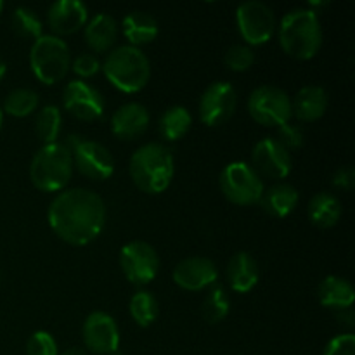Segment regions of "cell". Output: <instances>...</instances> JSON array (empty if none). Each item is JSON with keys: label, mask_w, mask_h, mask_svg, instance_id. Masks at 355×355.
Returning <instances> with one entry per match:
<instances>
[{"label": "cell", "mask_w": 355, "mask_h": 355, "mask_svg": "<svg viewBox=\"0 0 355 355\" xmlns=\"http://www.w3.org/2000/svg\"><path fill=\"white\" fill-rule=\"evenodd\" d=\"M149 120L148 107L139 103H127L111 116V132L121 141H132L146 134Z\"/></svg>", "instance_id": "cell-18"}, {"label": "cell", "mask_w": 355, "mask_h": 355, "mask_svg": "<svg viewBox=\"0 0 355 355\" xmlns=\"http://www.w3.org/2000/svg\"><path fill=\"white\" fill-rule=\"evenodd\" d=\"M2 123H3V111L2 107H0V130H2Z\"/></svg>", "instance_id": "cell-41"}, {"label": "cell", "mask_w": 355, "mask_h": 355, "mask_svg": "<svg viewBox=\"0 0 355 355\" xmlns=\"http://www.w3.org/2000/svg\"><path fill=\"white\" fill-rule=\"evenodd\" d=\"M120 267L128 283L144 286L158 276L159 255L149 243L130 241L121 248Z\"/></svg>", "instance_id": "cell-11"}, {"label": "cell", "mask_w": 355, "mask_h": 355, "mask_svg": "<svg viewBox=\"0 0 355 355\" xmlns=\"http://www.w3.org/2000/svg\"><path fill=\"white\" fill-rule=\"evenodd\" d=\"M318 297L322 307L333 311L352 309L355 300L354 286L340 276H326L318 286Z\"/></svg>", "instance_id": "cell-22"}, {"label": "cell", "mask_w": 355, "mask_h": 355, "mask_svg": "<svg viewBox=\"0 0 355 355\" xmlns=\"http://www.w3.org/2000/svg\"><path fill=\"white\" fill-rule=\"evenodd\" d=\"M73 158L62 142L45 144L38 149L30 163L31 184L42 193L64 191L73 175Z\"/></svg>", "instance_id": "cell-5"}, {"label": "cell", "mask_w": 355, "mask_h": 355, "mask_svg": "<svg viewBox=\"0 0 355 355\" xmlns=\"http://www.w3.org/2000/svg\"><path fill=\"white\" fill-rule=\"evenodd\" d=\"M89 9L80 0H58L47 10V23L54 37H68L85 28Z\"/></svg>", "instance_id": "cell-17"}, {"label": "cell", "mask_w": 355, "mask_h": 355, "mask_svg": "<svg viewBox=\"0 0 355 355\" xmlns=\"http://www.w3.org/2000/svg\"><path fill=\"white\" fill-rule=\"evenodd\" d=\"M101 69L107 82L125 94L141 92L151 78L148 55L132 45H120L107 52Z\"/></svg>", "instance_id": "cell-4"}, {"label": "cell", "mask_w": 355, "mask_h": 355, "mask_svg": "<svg viewBox=\"0 0 355 355\" xmlns=\"http://www.w3.org/2000/svg\"><path fill=\"white\" fill-rule=\"evenodd\" d=\"M6 73H7V64L2 61V59H0V82H2V80H3Z\"/></svg>", "instance_id": "cell-40"}, {"label": "cell", "mask_w": 355, "mask_h": 355, "mask_svg": "<svg viewBox=\"0 0 355 355\" xmlns=\"http://www.w3.org/2000/svg\"><path fill=\"white\" fill-rule=\"evenodd\" d=\"M238 94L229 82H215L207 87L200 99V120L207 127H218L234 114Z\"/></svg>", "instance_id": "cell-12"}, {"label": "cell", "mask_w": 355, "mask_h": 355, "mask_svg": "<svg viewBox=\"0 0 355 355\" xmlns=\"http://www.w3.org/2000/svg\"><path fill=\"white\" fill-rule=\"evenodd\" d=\"M128 312H130L135 324L141 326V328H148V326H151L153 322L158 319V314H159L158 300H156L149 291L141 290L130 298Z\"/></svg>", "instance_id": "cell-28"}, {"label": "cell", "mask_w": 355, "mask_h": 355, "mask_svg": "<svg viewBox=\"0 0 355 355\" xmlns=\"http://www.w3.org/2000/svg\"><path fill=\"white\" fill-rule=\"evenodd\" d=\"M229 311H231V300H229L227 291L224 290V286L215 283L214 286L208 288L207 298H205L203 307H201L203 318L210 324H217L227 318Z\"/></svg>", "instance_id": "cell-29"}, {"label": "cell", "mask_w": 355, "mask_h": 355, "mask_svg": "<svg viewBox=\"0 0 355 355\" xmlns=\"http://www.w3.org/2000/svg\"><path fill=\"white\" fill-rule=\"evenodd\" d=\"M309 220L319 229L335 227L342 217V203L335 194L318 193L307 207Z\"/></svg>", "instance_id": "cell-25"}, {"label": "cell", "mask_w": 355, "mask_h": 355, "mask_svg": "<svg viewBox=\"0 0 355 355\" xmlns=\"http://www.w3.org/2000/svg\"><path fill=\"white\" fill-rule=\"evenodd\" d=\"M128 172L142 193H163L168 189L175 172L172 151L162 142H148L132 155Z\"/></svg>", "instance_id": "cell-3"}, {"label": "cell", "mask_w": 355, "mask_h": 355, "mask_svg": "<svg viewBox=\"0 0 355 355\" xmlns=\"http://www.w3.org/2000/svg\"><path fill=\"white\" fill-rule=\"evenodd\" d=\"M30 68L44 85H55L68 75L71 54L62 38L42 35L30 49Z\"/></svg>", "instance_id": "cell-6"}, {"label": "cell", "mask_w": 355, "mask_h": 355, "mask_svg": "<svg viewBox=\"0 0 355 355\" xmlns=\"http://www.w3.org/2000/svg\"><path fill=\"white\" fill-rule=\"evenodd\" d=\"M193 116L184 106H170L159 118V132L166 141H180L189 132Z\"/></svg>", "instance_id": "cell-26"}, {"label": "cell", "mask_w": 355, "mask_h": 355, "mask_svg": "<svg viewBox=\"0 0 355 355\" xmlns=\"http://www.w3.org/2000/svg\"><path fill=\"white\" fill-rule=\"evenodd\" d=\"M298 200H300V194H298V191L291 184L279 182L263 191L260 205H262V208L270 217L284 218L290 214H293V210L298 205Z\"/></svg>", "instance_id": "cell-24"}, {"label": "cell", "mask_w": 355, "mask_h": 355, "mask_svg": "<svg viewBox=\"0 0 355 355\" xmlns=\"http://www.w3.org/2000/svg\"><path fill=\"white\" fill-rule=\"evenodd\" d=\"M252 163L253 170L260 177L274 180L286 179L293 168V159H291L290 151L272 137L262 139L253 146Z\"/></svg>", "instance_id": "cell-14"}, {"label": "cell", "mask_w": 355, "mask_h": 355, "mask_svg": "<svg viewBox=\"0 0 355 355\" xmlns=\"http://www.w3.org/2000/svg\"><path fill=\"white\" fill-rule=\"evenodd\" d=\"M224 61L225 66H227L229 69H232V71H248L253 66V62H255V52H253V49L248 47L246 44L231 45V47L227 49V52H225Z\"/></svg>", "instance_id": "cell-32"}, {"label": "cell", "mask_w": 355, "mask_h": 355, "mask_svg": "<svg viewBox=\"0 0 355 355\" xmlns=\"http://www.w3.org/2000/svg\"><path fill=\"white\" fill-rule=\"evenodd\" d=\"M238 31L248 47L263 45L276 33V16L267 3L259 0L243 2L236 10Z\"/></svg>", "instance_id": "cell-10"}, {"label": "cell", "mask_w": 355, "mask_h": 355, "mask_svg": "<svg viewBox=\"0 0 355 355\" xmlns=\"http://www.w3.org/2000/svg\"><path fill=\"white\" fill-rule=\"evenodd\" d=\"M85 42L94 52H110L116 44L118 23L110 14L99 12L87 21L83 28Z\"/></svg>", "instance_id": "cell-21"}, {"label": "cell", "mask_w": 355, "mask_h": 355, "mask_svg": "<svg viewBox=\"0 0 355 355\" xmlns=\"http://www.w3.org/2000/svg\"><path fill=\"white\" fill-rule=\"evenodd\" d=\"M82 336L87 350L97 355H113L120 347V329L106 312H92L83 322Z\"/></svg>", "instance_id": "cell-15"}, {"label": "cell", "mask_w": 355, "mask_h": 355, "mask_svg": "<svg viewBox=\"0 0 355 355\" xmlns=\"http://www.w3.org/2000/svg\"><path fill=\"white\" fill-rule=\"evenodd\" d=\"M260 279L259 263L250 253L239 252L229 260L227 281L236 293H250Z\"/></svg>", "instance_id": "cell-20"}, {"label": "cell", "mask_w": 355, "mask_h": 355, "mask_svg": "<svg viewBox=\"0 0 355 355\" xmlns=\"http://www.w3.org/2000/svg\"><path fill=\"white\" fill-rule=\"evenodd\" d=\"M333 186L336 189L350 191L355 186V170L352 166H342L333 175Z\"/></svg>", "instance_id": "cell-37"}, {"label": "cell", "mask_w": 355, "mask_h": 355, "mask_svg": "<svg viewBox=\"0 0 355 355\" xmlns=\"http://www.w3.org/2000/svg\"><path fill=\"white\" fill-rule=\"evenodd\" d=\"M73 158V166L78 168L82 175L92 180H107L114 172V159L110 149L103 144L82 135H69L66 141Z\"/></svg>", "instance_id": "cell-8"}, {"label": "cell", "mask_w": 355, "mask_h": 355, "mask_svg": "<svg viewBox=\"0 0 355 355\" xmlns=\"http://www.w3.org/2000/svg\"><path fill=\"white\" fill-rule=\"evenodd\" d=\"M40 104V97L31 89H14L12 92L7 94L3 99V110L7 114L14 118L30 116L37 111Z\"/></svg>", "instance_id": "cell-30"}, {"label": "cell", "mask_w": 355, "mask_h": 355, "mask_svg": "<svg viewBox=\"0 0 355 355\" xmlns=\"http://www.w3.org/2000/svg\"><path fill=\"white\" fill-rule=\"evenodd\" d=\"M47 220L59 239L85 246L103 232L106 205L99 194L85 187L64 189L49 205Z\"/></svg>", "instance_id": "cell-1"}, {"label": "cell", "mask_w": 355, "mask_h": 355, "mask_svg": "<svg viewBox=\"0 0 355 355\" xmlns=\"http://www.w3.org/2000/svg\"><path fill=\"white\" fill-rule=\"evenodd\" d=\"M276 141L283 148H286L288 151H291V149H300L304 146L305 134L300 125H295L291 121H288V123H283L277 127Z\"/></svg>", "instance_id": "cell-34"}, {"label": "cell", "mask_w": 355, "mask_h": 355, "mask_svg": "<svg viewBox=\"0 0 355 355\" xmlns=\"http://www.w3.org/2000/svg\"><path fill=\"white\" fill-rule=\"evenodd\" d=\"M248 113L263 127H279L293 118L290 96L276 85L257 87L248 97Z\"/></svg>", "instance_id": "cell-9"}, {"label": "cell", "mask_w": 355, "mask_h": 355, "mask_svg": "<svg viewBox=\"0 0 355 355\" xmlns=\"http://www.w3.org/2000/svg\"><path fill=\"white\" fill-rule=\"evenodd\" d=\"M322 355H355L354 333H342V335L329 340Z\"/></svg>", "instance_id": "cell-36"}, {"label": "cell", "mask_w": 355, "mask_h": 355, "mask_svg": "<svg viewBox=\"0 0 355 355\" xmlns=\"http://www.w3.org/2000/svg\"><path fill=\"white\" fill-rule=\"evenodd\" d=\"M2 10H3V2L0 0V14H2Z\"/></svg>", "instance_id": "cell-42"}, {"label": "cell", "mask_w": 355, "mask_h": 355, "mask_svg": "<svg viewBox=\"0 0 355 355\" xmlns=\"http://www.w3.org/2000/svg\"><path fill=\"white\" fill-rule=\"evenodd\" d=\"M121 31L132 47H141V45L151 44L159 33L158 23L155 17L142 10H132L121 21Z\"/></svg>", "instance_id": "cell-23"}, {"label": "cell", "mask_w": 355, "mask_h": 355, "mask_svg": "<svg viewBox=\"0 0 355 355\" xmlns=\"http://www.w3.org/2000/svg\"><path fill=\"white\" fill-rule=\"evenodd\" d=\"M59 355H89V354H87V350L80 349V347H69V349H66L64 352Z\"/></svg>", "instance_id": "cell-39"}, {"label": "cell", "mask_w": 355, "mask_h": 355, "mask_svg": "<svg viewBox=\"0 0 355 355\" xmlns=\"http://www.w3.org/2000/svg\"><path fill=\"white\" fill-rule=\"evenodd\" d=\"M64 110L71 116L82 121H96L104 114V97L96 87L87 83L85 80H73L66 85L62 94Z\"/></svg>", "instance_id": "cell-13"}, {"label": "cell", "mask_w": 355, "mask_h": 355, "mask_svg": "<svg viewBox=\"0 0 355 355\" xmlns=\"http://www.w3.org/2000/svg\"><path fill=\"white\" fill-rule=\"evenodd\" d=\"M173 283L187 291L208 290L217 283L218 270L214 260L207 257H187L173 269Z\"/></svg>", "instance_id": "cell-16"}, {"label": "cell", "mask_w": 355, "mask_h": 355, "mask_svg": "<svg viewBox=\"0 0 355 355\" xmlns=\"http://www.w3.org/2000/svg\"><path fill=\"white\" fill-rule=\"evenodd\" d=\"M71 69L80 78H90L99 73L101 61L92 54H80L71 61Z\"/></svg>", "instance_id": "cell-35"}, {"label": "cell", "mask_w": 355, "mask_h": 355, "mask_svg": "<svg viewBox=\"0 0 355 355\" xmlns=\"http://www.w3.org/2000/svg\"><path fill=\"white\" fill-rule=\"evenodd\" d=\"M61 125L62 113L54 104L44 106L35 116V132H37L38 139L44 142V146L58 142L59 134H61Z\"/></svg>", "instance_id": "cell-27"}, {"label": "cell", "mask_w": 355, "mask_h": 355, "mask_svg": "<svg viewBox=\"0 0 355 355\" xmlns=\"http://www.w3.org/2000/svg\"><path fill=\"white\" fill-rule=\"evenodd\" d=\"M328 103V94L322 87L307 85L298 90L295 99H291V113L298 121L311 123L324 116Z\"/></svg>", "instance_id": "cell-19"}, {"label": "cell", "mask_w": 355, "mask_h": 355, "mask_svg": "<svg viewBox=\"0 0 355 355\" xmlns=\"http://www.w3.org/2000/svg\"><path fill=\"white\" fill-rule=\"evenodd\" d=\"M338 322H340V324L349 326V328H352V326L355 324L352 309H345V311H338Z\"/></svg>", "instance_id": "cell-38"}, {"label": "cell", "mask_w": 355, "mask_h": 355, "mask_svg": "<svg viewBox=\"0 0 355 355\" xmlns=\"http://www.w3.org/2000/svg\"><path fill=\"white\" fill-rule=\"evenodd\" d=\"M220 189L225 200L231 203L238 207H252L260 203L266 186L252 165L245 162H232L222 170Z\"/></svg>", "instance_id": "cell-7"}, {"label": "cell", "mask_w": 355, "mask_h": 355, "mask_svg": "<svg viewBox=\"0 0 355 355\" xmlns=\"http://www.w3.org/2000/svg\"><path fill=\"white\" fill-rule=\"evenodd\" d=\"M12 28L19 37L23 38H31V40H37L40 38L42 30H44V24H42L40 17L30 7H17L12 14Z\"/></svg>", "instance_id": "cell-31"}, {"label": "cell", "mask_w": 355, "mask_h": 355, "mask_svg": "<svg viewBox=\"0 0 355 355\" xmlns=\"http://www.w3.org/2000/svg\"><path fill=\"white\" fill-rule=\"evenodd\" d=\"M26 355H59L58 342L47 331H35L26 342Z\"/></svg>", "instance_id": "cell-33"}, {"label": "cell", "mask_w": 355, "mask_h": 355, "mask_svg": "<svg viewBox=\"0 0 355 355\" xmlns=\"http://www.w3.org/2000/svg\"><path fill=\"white\" fill-rule=\"evenodd\" d=\"M279 45L290 58L309 61L315 58L322 45V26L312 9H293L281 19Z\"/></svg>", "instance_id": "cell-2"}]
</instances>
